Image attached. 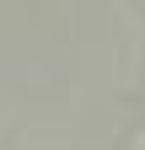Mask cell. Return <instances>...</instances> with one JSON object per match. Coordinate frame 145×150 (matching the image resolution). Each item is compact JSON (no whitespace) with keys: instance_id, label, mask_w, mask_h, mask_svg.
I'll return each mask as SVG.
<instances>
[]
</instances>
